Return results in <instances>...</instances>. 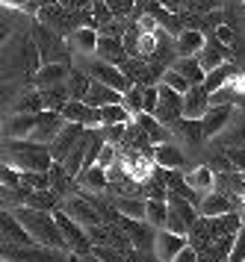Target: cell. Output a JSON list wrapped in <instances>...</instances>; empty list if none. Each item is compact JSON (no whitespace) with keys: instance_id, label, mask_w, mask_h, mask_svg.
<instances>
[{"instance_id":"1","label":"cell","mask_w":245,"mask_h":262,"mask_svg":"<svg viewBox=\"0 0 245 262\" xmlns=\"http://www.w3.org/2000/svg\"><path fill=\"white\" fill-rule=\"evenodd\" d=\"M12 212L21 218V224L27 227V233L33 236L35 245L56 248V250H68V242H65V236H62V227H59V221H56V215L53 212L33 209V206H18V209H12Z\"/></svg>"},{"instance_id":"2","label":"cell","mask_w":245,"mask_h":262,"mask_svg":"<svg viewBox=\"0 0 245 262\" xmlns=\"http://www.w3.org/2000/svg\"><path fill=\"white\" fill-rule=\"evenodd\" d=\"M3 162L15 165L18 171H47L53 165V156H50V144H42L35 139H6Z\"/></svg>"},{"instance_id":"3","label":"cell","mask_w":245,"mask_h":262,"mask_svg":"<svg viewBox=\"0 0 245 262\" xmlns=\"http://www.w3.org/2000/svg\"><path fill=\"white\" fill-rule=\"evenodd\" d=\"M30 38H33L35 50H39V56H42V65H50V62H74V53H71V45L65 36H59L53 27L42 24L39 18L33 21L30 27Z\"/></svg>"},{"instance_id":"4","label":"cell","mask_w":245,"mask_h":262,"mask_svg":"<svg viewBox=\"0 0 245 262\" xmlns=\"http://www.w3.org/2000/svg\"><path fill=\"white\" fill-rule=\"evenodd\" d=\"M80 59H83V62H77V68H83V71L89 74L92 80L112 85V89H118L121 95H127L130 89H133V83L127 80V74L121 71L118 65H112V62L101 59V56H80Z\"/></svg>"},{"instance_id":"5","label":"cell","mask_w":245,"mask_h":262,"mask_svg":"<svg viewBox=\"0 0 245 262\" xmlns=\"http://www.w3.org/2000/svg\"><path fill=\"white\" fill-rule=\"evenodd\" d=\"M68 250H56V248H45V245H9L3 242V259L9 262H65Z\"/></svg>"},{"instance_id":"6","label":"cell","mask_w":245,"mask_h":262,"mask_svg":"<svg viewBox=\"0 0 245 262\" xmlns=\"http://www.w3.org/2000/svg\"><path fill=\"white\" fill-rule=\"evenodd\" d=\"M59 209H65V212L77 221V224H83L86 230L89 227H98L104 224V218H101V212L92 206V201L83 194V191H77V194H71V198H62V203H59Z\"/></svg>"},{"instance_id":"7","label":"cell","mask_w":245,"mask_h":262,"mask_svg":"<svg viewBox=\"0 0 245 262\" xmlns=\"http://www.w3.org/2000/svg\"><path fill=\"white\" fill-rule=\"evenodd\" d=\"M189 245L186 236H180L175 230H168V227H160L157 230V238H154V256L160 262H175L177 253Z\"/></svg>"},{"instance_id":"8","label":"cell","mask_w":245,"mask_h":262,"mask_svg":"<svg viewBox=\"0 0 245 262\" xmlns=\"http://www.w3.org/2000/svg\"><path fill=\"white\" fill-rule=\"evenodd\" d=\"M86 124H77V121H68L62 130H59V136L50 142V156H53V162H62L65 156L74 150V144L80 142L83 136H86Z\"/></svg>"},{"instance_id":"9","label":"cell","mask_w":245,"mask_h":262,"mask_svg":"<svg viewBox=\"0 0 245 262\" xmlns=\"http://www.w3.org/2000/svg\"><path fill=\"white\" fill-rule=\"evenodd\" d=\"M165 127H172L177 118H183V95L175 92L168 83H160V106L154 112Z\"/></svg>"},{"instance_id":"10","label":"cell","mask_w":245,"mask_h":262,"mask_svg":"<svg viewBox=\"0 0 245 262\" xmlns=\"http://www.w3.org/2000/svg\"><path fill=\"white\" fill-rule=\"evenodd\" d=\"M198 62L204 71H213V68H219L224 62H234V50L228 48L224 41H219L216 33H207V41H204V48L198 53Z\"/></svg>"},{"instance_id":"11","label":"cell","mask_w":245,"mask_h":262,"mask_svg":"<svg viewBox=\"0 0 245 262\" xmlns=\"http://www.w3.org/2000/svg\"><path fill=\"white\" fill-rule=\"evenodd\" d=\"M65 124H68V121H65V115H62L59 109H45V112H39V115H35L33 139H35V142H42V144H50L59 136V130H62Z\"/></svg>"},{"instance_id":"12","label":"cell","mask_w":245,"mask_h":262,"mask_svg":"<svg viewBox=\"0 0 245 262\" xmlns=\"http://www.w3.org/2000/svg\"><path fill=\"white\" fill-rule=\"evenodd\" d=\"M234 118H236V106H228V103H219V106L207 109V115L201 118L204 133H207V142L219 139V136L231 127V121H234Z\"/></svg>"},{"instance_id":"13","label":"cell","mask_w":245,"mask_h":262,"mask_svg":"<svg viewBox=\"0 0 245 262\" xmlns=\"http://www.w3.org/2000/svg\"><path fill=\"white\" fill-rule=\"evenodd\" d=\"M172 133H175L177 144H183V147H201V144L207 142L204 124L198 118H177L172 124Z\"/></svg>"},{"instance_id":"14","label":"cell","mask_w":245,"mask_h":262,"mask_svg":"<svg viewBox=\"0 0 245 262\" xmlns=\"http://www.w3.org/2000/svg\"><path fill=\"white\" fill-rule=\"evenodd\" d=\"M47 177H50V189L56 191L59 198H71V194H77V191H80L77 177H74L62 162H53V165L47 168Z\"/></svg>"},{"instance_id":"15","label":"cell","mask_w":245,"mask_h":262,"mask_svg":"<svg viewBox=\"0 0 245 262\" xmlns=\"http://www.w3.org/2000/svg\"><path fill=\"white\" fill-rule=\"evenodd\" d=\"M213 106L210 100V92L204 89V85H192L186 95H183V118H204L207 115V109Z\"/></svg>"},{"instance_id":"16","label":"cell","mask_w":245,"mask_h":262,"mask_svg":"<svg viewBox=\"0 0 245 262\" xmlns=\"http://www.w3.org/2000/svg\"><path fill=\"white\" fill-rule=\"evenodd\" d=\"M0 233H3V242H9V245H35L33 236L27 233V227L21 224V218L9 209H3V224H0Z\"/></svg>"},{"instance_id":"17","label":"cell","mask_w":245,"mask_h":262,"mask_svg":"<svg viewBox=\"0 0 245 262\" xmlns=\"http://www.w3.org/2000/svg\"><path fill=\"white\" fill-rule=\"evenodd\" d=\"M154 162L160 168H172V171H180L186 165V154H183V144L177 142H163L154 147Z\"/></svg>"},{"instance_id":"18","label":"cell","mask_w":245,"mask_h":262,"mask_svg":"<svg viewBox=\"0 0 245 262\" xmlns=\"http://www.w3.org/2000/svg\"><path fill=\"white\" fill-rule=\"evenodd\" d=\"M98 38L101 33L95 27H80L68 36V45H71V53L74 56H95L98 53Z\"/></svg>"},{"instance_id":"19","label":"cell","mask_w":245,"mask_h":262,"mask_svg":"<svg viewBox=\"0 0 245 262\" xmlns=\"http://www.w3.org/2000/svg\"><path fill=\"white\" fill-rule=\"evenodd\" d=\"M62 115H65V121H77V124H86V127H101V109L89 106L86 100H68Z\"/></svg>"},{"instance_id":"20","label":"cell","mask_w":245,"mask_h":262,"mask_svg":"<svg viewBox=\"0 0 245 262\" xmlns=\"http://www.w3.org/2000/svg\"><path fill=\"white\" fill-rule=\"evenodd\" d=\"M71 68H74V65H68V62H50V65H42V68L35 71V77H33V85L35 89H47V85L65 83Z\"/></svg>"},{"instance_id":"21","label":"cell","mask_w":245,"mask_h":262,"mask_svg":"<svg viewBox=\"0 0 245 262\" xmlns=\"http://www.w3.org/2000/svg\"><path fill=\"white\" fill-rule=\"evenodd\" d=\"M95 56L112 62V65H118V68L130 59L127 48H124V38H118V36H101L98 38V53H95Z\"/></svg>"},{"instance_id":"22","label":"cell","mask_w":245,"mask_h":262,"mask_svg":"<svg viewBox=\"0 0 245 262\" xmlns=\"http://www.w3.org/2000/svg\"><path fill=\"white\" fill-rule=\"evenodd\" d=\"M35 130V115L30 112H15L12 118L3 121V136L6 139H33Z\"/></svg>"},{"instance_id":"23","label":"cell","mask_w":245,"mask_h":262,"mask_svg":"<svg viewBox=\"0 0 245 262\" xmlns=\"http://www.w3.org/2000/svg\"><path fill=\"white\" fill-rule=\"evenodd\" d=\"M201 215H224V212H242V206L234 201V198H228L222 191H210V194H204L201 198Z\"/></svg>"},{"instance_id":"24","label":"cell","mask_w":245,"mask_h":262,"mask_svg":"<svg viewBox=\"0 0 245 262\" xmlns=\"http://www.w3.org/2000/svg\"><path fill=\"white\" fill-rule=\"evenodd\" d=\"M204 41H207V33H201V30H183V33L175 38L177 59H183V56H198L201 48H204Z\"/></svg>"},{"instance_id":"25","label":"cell","mask_w":245,"mask_h":262,"mask_svg":"<svg viewBox=\"0 0 245 262\" xmlns=\"http://www.w3.org/2000/svg\"><path fill=\"white\" fill-rule=\"evenodd\" d=\"M77 183H80V191H109V174H106V168L101 165V162H95L92 168H86L80 177H77Z\"/></svg>"},{"instance_id":"26","label":"cell","mask_w":245,"mask_h":262,"mask_svg":"<svg viewBox=\"0 0 245 262\" xmlns=\"http://www.w3.org/2000/svg\"><path fill=\"white\" fill-rule=\"evenodd\" d=\"M86 103L101 109V106H106V103H124V95H121L118 89H112V85L92 80V89H89V95H86Z\"/></svg>"},{"instance_id":"27","label":"cell","mask_w":245,"mask_h":262,"mask_svg":"<svg viewBox=\"0 0 245 262\" xmlns=\"http://www.w3.org/2000/svg\"><path fill=\"white\" fill-rule=\"evenodd\" d=\"M242 71V68H239V65H236V62H224V65H219V68H213V71H207V80H204V89H207V92H219V89H224V85L231 83V80H234L236 74Z\"/></svg>"},{"instance_id":"28","label":"cell","mask_w":245,"mask_h":262,"mask_svg":"<svg viewBox=\"0 0 245 262\" xmlns=\"http://www.w3.org/2000/svg\"><path fill=\"white\" fill-rule=\"evenodd\" d=\"M186 180L198 194H210L213 186H216V171H213L210 165H195V168L186 171Z\"/></svg>"},{"instance_id":"29","label":"cell","mask_w":245,"mask_h":262,"mask_svg":"<svg viewBox=\"0 0 245 262\" xmlns=\"http://www.w3.org/2000/svg\"><path fill=\"white\" fill-rule=\"evenodd\" d=\"M172 68H175L177 74H183L192 85H204V80H207V71L201 68L198 56H183V59H175V62H172Z\"/></svg>"},{"instance_id":"30","label":"cell","mask_w":245,"mask_h":262,"mask_svg":"<svg viewBox=\"0 0 245 262\" xmlns=\"http://www.w3.org/2000/svg\"><path fill=\"white\" fill-rule=\"evenodd\" d=\"M68 92H71V100H86V95H89V89H92V77L83 71V68H71V74H68Z\"/></svg>"},{"instance_id":"31","label":"cell","mask_w":245,"mask_h":262,"mask_svg":"<svg viewBox=\"0 0 245 262\" xmlns=\"http://www.w3.org/2000/svg\"><path fill=\"white\" fill-rule=\"evenodd\" d=\"M59 203H62V198H59L53 189H39V191H30V194H27V203H24V206H33V209L53 212Z\"/></svg>"},{"instance_id":"32","label":"cell","mask_w":245,"mask_h":262,"mask_svg":"<svg viewBox=\"0 0 245 262\" xmlns=\"http://www.w3.org/2000/svg\"><path fill=\"white\" fill-rule=\"evenodd\" d=\"M42 97H45V106L47 109H65V103L71 100V92H68V83H59V85H47V89H39Z\"/></svg>"},{"instance_id":"33","label":"cell","mask_w":245,"mask_h":262,"mask_svg":"<svg viewBox=\"0 0 245 262\" xmlns=\"http://www.w3.org/2000/svg\"><path fill=\"white\" fill-rule=\"evenodd\" d=\"M15 112H30V115H39V112H45V97H42V92H39V89H30V92H27V95H21L18 97V103H15Z\"/></svg>"},{"instance_id":"34","label":"cell","mask_w":245,"mask_h":262,"mask_svg":"<svg viewBox=\"0 0 245 262\" xmlns=\"http://www.w3.org/2000/svg\"><path fill=\"white\" fill-rule=\"evenodd\" d=\"M130 118L133 115H130V109L124 103H106V106H101V127L104 124H127Z\"/></svg>"},{"instance_id":"35","label":"cell","mask_w":245,"mask_h":262,"mask_svg":"<svg viewBox=\"0 0 245 262\" xmlns=\"http://www.w3.org/2000/svg\"><path fill=\"white\" fill-rule=\"evenodd\" d=\"M27 194L30 189H24V186H3V209H18L27 203Z\"/></svg>"},{"instance_id":"36","label":"cell","mask_w":245,"mask_h":262,"mask_svg":"<svg viewBox=\"0 0 245 262\" xmlns=\"http://www.w3.org/2000/svg\"><path fill=\"white\" fill-rule=\"evenodd\" d=\"M145 221H151L154 227H165L168 221V201H148V212H145Z\"/></svg>"},{"instance_id":"37","label":"cell","mask_w":245,"mask_h":262,"mask_svg":"<svg viewBox=\"0 0 245 262\" xmlns=\"http://www.w3.org/2000/svg\"><path fill=\"white\" fill-rule=\"evenodd\" d=\"M21 186L30 191L50 189V177H47V171H21Z\"/></svg>"},{"instance_id":"38","label":"cell","mask_w":245,"mask_h":262,"mask_svg":"<svg viewBox=\"0 0 245 262\" xmlns=\"http://www.w3.org/2000/svg\"><path fill=\"white\" fill-rule=\"evenodd\" d=\"M124 106L130 109V115L136 118L142 109H145V85H133L127 95H124Z\"/></svg>"},{"instance_id":"39","label":"cell","mask_w":245,"mask_h":262,"mask_svg":"<svg viewBox=\"0 0 245 262\" xmlns=\"http://www.w3.org/2000/svg\"><path fill=\"white\" fill-rule=\"evenodd\" d=\"M204 165H210L216 174H224V171H236L234 162H231V156H228V150H216V154H210V159H207Z\"/></svg>"},{"instance_id":"40","label":"cell","mask_w":245,"mask_h":262,"mask_svg":"<svg viewBox=\"0 0 245 262\" xmlns=\"http://www.w3.org/2000/svg\"><path fill=\"white\" fill-rule=\"evenodd\" d=\"M160 83H168L172 89H175V92H180V95H186L189 89H192V83H189L183 74H177L175 68H168V71L163 74V80H160Z\"/></svg>"},{"instance_id":"41","label":"cell","mask_w":245,"mask_h":262,"mask_svg":"<svg viewBox=\"0 0 245 262\" xmlns=\"http://www.w3.org/2000/svg\"><path fill=\"white\" fill-rule=\"evenodd\" d=\"M101 130V136H104L109 144H121L124 142V133H127V124H104V127H98Z\"/></svg>"},{"instance_id":"42","label":"cell","mask_w":245,"mask_h":262,"mask_svg":"<svg viewBox=\"0 0 245 262\" xmlns=\"http://www.w3.org/2000/svg\"><path fill=\"white\" fill-rule=\"evenodd\" d=\"M106 6L112 9L116 18H130L133 9H136V0H106Z\"/></svg>"},{"instance_id":"43","label":"cell","mask_w":245,"mask_h":262,"mask_svg":"<svg viewBox=\"0 0 245 262\" xmlns=\"http://www.w3.org/2000/svg\"><path fill=\"white\" fill-rule=\"evenodd\" d=\"M0 183L3 186H21V171L15 165H9V162H3V168H0Z\"/></svg>"},{"instance_id":"44","label":"cell","mask_w":245,"mask_h":262,"mask_svg":"<svg viewBox=\"0 0 245 262\" xmlns=\"http://www.w3.org/2000/svg\"><path fill=\"white\" fill-rule=\"evenodd\" d=\"M228 156L236 171H245V147H228Z\"/></svg>"},{"instance_id":"45","label":"cell","mask_w":245,"mask_h":262,"mask_svg":"<svg viewBox=\"0 0 245 262\" xmlns=\"http://www.w3.org/2000/svg\"><path fill=\"white\" fill-rule=\"evenodd\" d=\"M47 3H53V0H27L24 3V12L30 15V18H39V9H45Z\"/></svg>"},{"instance_id":"46","label":"cell","mask_w":245,"mask_h":262,"mask_svg":"<svg viewBox=\"0 0 245 262\" xmlns=\"http://www.w3.org/2000/svg\"><path fill=\"white\" fill-rule=\"evenodd\" d=\"M175 262H198V250L192 248V245H186V248L177 253V259H175Z\"/></svg>"},{"instance_id":"47","label":"cell","mask_w":245,"mask_h":262,"mask_svg":"<svg viewBox=\"0 0 245 262\" xmlns=\"http://www.w3.org/2000/svg\"><path fill=\"white\" fill-rule=\"evenodd\" d=\"M62 6H68V9H92L95 0H56Z\"/></svg>"},{"instance_id":"48","label":"cell","mask_w":245,"mask_h":262,"mask_svg":"<svg viewBox=\"0 0 245 262\" xmlns=\"http://www.w3.org/2000/svg\"><path fill=\"white\" fill-rule=\"evenodd\" d=\"M27 0H3V6H12V9H24Z\"/></svg>"},{"instance_id":"49","label":"cell","mask_w":245,"mask_h":262,"mask_svg":"<svg viewBox=\"0 0 245 262\" xmlns=\"http://www.w3.org/2000/svg\"><path fill=\"white\" fill-rule=\"evenodd\" d=\"M242 3H245V0H242Z\"/></svg>"}]
</instances>
